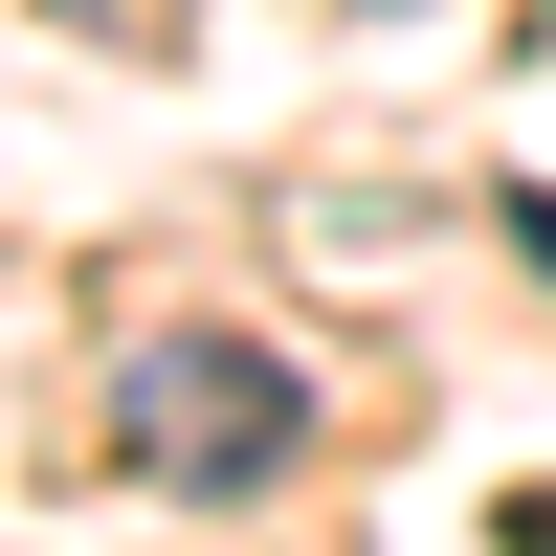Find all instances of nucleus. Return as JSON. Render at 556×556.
Wrapping results in <instances>:
<instances>
[{
	"label": "nucleus",
	"instance_id": "1",
	"mask_svg": "<svg viewBox=\"0 0 556 556\" xmlns=\"http://www.w3.org/2000/svg\"><path fill=\"white\" fill-rule=\"evenodd\" d=\"M112 445H134L156 490H267V468L312 445V379H290L267 334H134V356H112Z\"/></svg>",
	"mask_w": 556,
	"mask_h": 556
},
{
	"label": "nucleus",
	"instance_id": "3",
	"mask_svg": "<svg viewBox=\"0 0 556 556\" xmlns=\"http://www.w3.org/2000/svg\"><path fill=\"white\" fill-rule=\"evenodd\" d=\"M67 23H134V0H67Z\"/></svg>",
	"mask_w": 556,
	"mask_h": 556
},
{
	"label": "nucleus",
	"instance_id": "2",
	"mask_svg": "<svg viewBox=\"0 0 556 556\" xmlns=\"http://www.w3.org/2000/svg\"><path fill=\"white\" fill-rule=\"evenodd\" d=\"M513 245H534V267H556V178H513Z\"/></svg>",
	"mask_w": 556,
	"mask_h": 556
}]
</instances>
